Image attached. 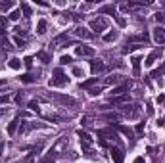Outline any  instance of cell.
Segmentation results:
<instances>
[{"mask_svg":"<svg viewBox=\"0 0 165 163\" xmlns=\"http://www.w3.org/2000/svg\"><path fill=\"white\" fill-rule=\"evenodd\" d=\"M98 12H100V16H104V14H109V16H115V6H113V4H108V6H102L100 10H98Z\"/></svg>","mask_w":165,"mask_h":163,"instance_id":"9a60e30c","label":"cell"},{"mask_svg":"<svg viewBox=\"0 0 165 163\" xmlns=\"http://www.w3.org/2000/svg\"><path fill=\"white\" fill-rule=\"evenodd\" d=\"M23 63L27 65V67H31V65H33V58H25V60H23Z\"/></svg>","mask_w":165,"mask_h":163,"instance_id":"7bdbcfd3","label":"cell"},{"mask_svg":"<svg viewBox=\"0 0 165 163\" xmlns=\"http://www.w3.org/2000/svg\"><path fill=\"white\" fill-rule=\"evenodd\" d=\"M129 100V96L127 94H123V96H115V98H112V104L115 106V104H125Z\"/></svg>","mask_w":165,"mask_h":163,"instance_id":"7402d4cb","label":"cell"},{"mask_svg":"<svg viewBox=\"0 0 165 163\" xmlns=\"http://www.w3.org/2000/svg\"><path fill=\"white\" fill-rule=\"evenodd\" d=\"M150 38L148 33H140V35H135V37H129L127 44H142V42H146Z\"/></svg>","mask_w":165,"mask_h":163,"instance_id":"52a82bcc","label":"cell"},{"mask_svg":"<svg viewBox=\"0 0 165 163\" xmlns=\"http://www.w3.org/2000/svg\"><path fill=\"white\" fill-rule=\"evenodd\" d=\"M2 84H6V79H0V86H2Z\"/></svg>","mask_w":165,"mask_h":163,"instance_id":"7dc6e473","label":"cell"},{"mask_svg":"<svg viewBox=\"0 0 165 163\" xmlns=\"http://www.w3.org/2000/svg\"><path fill=\"white\" fill-rule=\"evenodd\" d=\"M161 73H165V63H163V67H161Z\"/></svg>","mask_w":165,"mask_h":163,"instance_id":"c3c4849f","label":"cell"},{"mask_svg":"<svg viewBox=\"0 0 165 163\" xmlns=\"http://www.w3.org/2000/svg\"><path fill=\"white\" fill-rule=\"evenodd\" d=\"M156 21L158 23H165V14H156Z\"/></svg>","mask_w":165,"mask_h":163,"instance_id":"74e56055","label":"cell"},{"mask_svg":"<svg viewBox=\"0 0 165 163\" xmlns=\"http://www.w3.org/2000/svg\"><path fill=\"white\" fill-rule=\"evenodd\" d=\"M46 19H39V23H37V33H39V35H44V33H46Z\"/></svg>","mask_w":165,"mask_h":163,"instance_id":"e0dca14e","label":"cell"},{"mask_svg":"<svg viewBox=\"0 0 165 163\" xmlns=\"http://www.w3.org/2000/svg\"><path fill=\"white\" fill-rule=\"evenodd\" d=\"M159 56H161V50H154V52L150 54V56L146 58V61H144V63H146L148 67H150V65H154V63H156V60H158Z\"/></svg>","mask_w":165,"mask_h":163,"instance_id":"7c38bea8","label":"cell"},{"mask_svg":"<svg viewBox=\"0 0 165 163\" xmlns=\"http://www.w3.org/2000/svg\"><path fill=\"white\" fill-rule=\"evenodd\" d=\"M4 31H6V17L0 16V35H4Z\"/></svg>","mask_w":165,"mask_h":163,"instance_id":"f1b7e54d","label":"cell"},{"mask_svg":"<svg viewBox=\"0 0 165 163\" xmlns=\"http://www.w3.org/2000/svg\"><path fill=\"white\" fill-rule=\"evenodd\" d=\"M117 38H119V31H115V29L104 35V40H106V42H113V40H117Z\"/></svg>","mask_w":165,"mask_h":163,"instance_id":"2e32d148","label":"cell"},{"mask_svg":"<svg viewBox=\"0 0 165 163\" xmlns=\"http://www.w3.org/2000/svg\"><path fill=\"white\" fill-rule=\"evenodd\" d=\"M108 25H109V21H108L104 16H98V17H94V19L90 21V31H94V33H102V31L108 29Z\"/></svg>","mask_w":165,"mask_h":163,"instance_id":"6da1fadb","label":"cell"},{"mask_svg":"<svg viewBox=\"0 0 165 163\" xmlns=\"http://www.w3.org/2000/svg\"><path fill=\"white\" fill-rule=\"evenodd\" d=\"M144 44H125L123 46V54H129V52H135V50H138V48H142Z\"/></svg>","mask_w":165,"mask_h":163,"instance_id":"d6986e66","label":"cell"},{"mask_svg":"<svg viewBox=\"0 0 165 163\" xmlns=\"http://www.w3.org/2000/svg\"><path fill=\"white\" fill-rule=\"evenodd\" d=\"M10 8H14L12 0H4V2H0V10H10Z\"/></svg>","mask_w":165,"mask_h":163,"instance_id":"484cf974","label":"cell"},{"mask_svg":"<svg viewBox=\"0 0 165 163\" xmlns=\"http://www.w3.org/2000/svg\"><path fill=\"white\" fill-rule=\"evenodd\" d=\"M71 61H73L71 56H62V58H60V63H62V65H67V63H71Z\"/></svg>","mask_w":165,"mask_h":163,"instance_id":"836d02e7","label":"cell"},{"mask_svg":"<svg viewBox=\"0 0 165 163\" xmlns=\"http://www.w3.org/2000/svg\"><path fill=\"white\" fill-rule=\"evenodd\" d=\"M73 33H75V35L79 37V38H83V40H90V38L94 37V33H90L89 29H85L83 25H79V27H77V29H75Z\"/></svg>","mask_w":165,"mask_h":163,"instance_id":"8992f818","label":"cell"},{"mask_svg":"<svg viewBox=\"0 0 165 163\" xmlns=\"http://www.w3.org/2000/svg\"><path fill=\"white\" fill-rule=\"evenodd\" d=\"M10 100H12V96H10V94H2V96H0V104H8Z\"/></svg>","mask_w":165,"mask_h":163,"instance_id":"e575fe53","label":"cell"},{"mask_svg":"<svg viewBox=\"0 0 165 163\" xmlns=\"http://www.w3.org/2000/svg\"><path fill=\"white\" fill-rule=\"evenodd\" d=\"M17 125H19V119H14V121L8 125V134H16V130H17Z\"/></svg>","mask_w":165,"mask_h":163,"instance_id":"44dd1931","label":"cell"},{"mask_svg":"<svg viewBox=\"0 0 165 163\" xmlns=\"http://www.w3.org/2000/svg\"><path fill=\"white\" fill-rule=\"evenodd\" d=\"M154 40H156L158 44H165V27L163 25H158L154 29Z\"/></svg>","mask_w":165,"mask_h":163,"instance_id":"5b68a950","label":"cell"},{"mask_svg":"<svg viewBox=\"0 0 165 163\" xmlns=\"http://www.w3.org/2000/svg\"><path fill=\"white\" fill-rule=\"evenodd\" d=\"M19 17H21V12H19V10H14V12L10 14V19H12V21H17Z\"/></svg>","mask_w":165,"mask_h":163,"instance_id":"f546056e","label":"cell"},{"mask_svg":"<svg viewBox=\"0 0 165 163\" xmlns=\"http://www.w3.org/2000/svg\"><path fill=\"white\" fill-rule=\"evenodd\" d=\"M21 10H23V14H25V17H29L31 16V8L25 4V2H21Z\"/></svg>","mask_w":165,"mask_h":163,"instance_id":"d6a6232c","label":"cell"},{"mask_svg":"<svg viewBox=\"0 0 165 163\" xmlns=\"http://www.w3.org/2000/svg\"><path fill=\"white\" fill-rule=\"evenodd\" d=\"M100 90H102V88H89V92H90L92 96H98V94H100Z\"/></svg>","mask_w":165,"mask_h":163,"instance_id":"ab89813d","label":"cell"},{"mask_svg":"<svg viewBox=\"0 0 165 163\" xmlns=\"http://www.w3.org/2000/svg\"><path fill=\"white\" fill-rule=\"evenodd\" d=\"M123 113L129 115V117H136V115H138V106H135V104H133V106L125 104V106H123Z\"/></svg>","mask_w":165,"mask_h":163,"instance_id":"30bf717a","label":"cell"},{"mask_svg":"<svg viewBox=\"0 0 165 163\" xmlns=\"http://www.w3.org/2000/svg\"><path fill=\"white\" fill-rule=\"evenodd\" d=\"M54 75H56V77L50 79V83H48L50 86H65V84H69V77H67V75H63L62 69H56Z\"/></svg>","mask_w":165,"mask_h":163,"instance_id":"7a4b0ae2","label":"cell"},{"mask_svg":"<svg viewBox=\"0 0 165 163\" xmlns=\"http://www.w3.org/2000/svg\"><path fill=\"white\" fill-rule=\"evenodd\" d=\"M115 129L119 130V133H123L125 136H129L131 140H135V133H133V129H129V127H123V125H115Z\"/></svg>","mask_w":165,"mask_h":163,"instance_id":"4fadbf2b","label":"cell"},{"mask_svg":"<svg viewBox=\"0 0 165 163\" xmlns=\"http://www.w3.org/2000/svg\"><path fill=\"white\" fill-rule=\"evenodd\" d=\"M121 81H123V75H121V73H113V75H109V77L106 79V84H117Z\"/></svg>","mask_w":165,"mask_h":163,"instance_id":"5bb4252c","label":"cell"},{"mask_svg":"<svg viewBox=\"0 0 165 163\" xmlns=\"http://www.w3.org/2000/svg\"><path fill=\"white\" fill-rule=\"evenodd\" d=\"M4 150H6V144H4V142H0V156L4 154Z\"/></svg>","mask_w":165,"mask_h":163,"instance_id":"ee69618b","label":"cell"},{"mask_svg":"<svg viewBox=\"0 0 165 163\" xmlns=\"http://www.w3.org/2000/svg\"><path fill=\"white\" fill-rule=\"evenodd\" d=\"M73 75H75V77H85V73H83L81 67H73Z\"/></svg>","mask_w":165,"mask_h":163,"instance_id":"d590c367","label":"cell"},{"mask_svg":"<svg viewBox=\"0 0 165 163\" xmlns=\"http://www.w3.org/2000/svg\"><path fill=\"white\" fill-rule=\"evenodd\" d=\"M29 129H31V127H29V123L21 121V123H19V134H21V133H25V130H29Z\"/></svg>","mask_w":165,"mask_h":163,"instance_id":"1f68e13d","label":"cell"},{"mask_svg":"<svg viewBox=\"0 0 165 163\" xmlns=\"http://www.w3.org/2000/svg\"><path fill=\"white\" fill-rule=\"evenodd\" d=\"M0 44H2L4 48H12V44H10V42H8V38H6V35H0Z\"/></svg>","mask_w":165,"mask_h":163,"instance_id":"4316f807","label":"cell"},{"mask_svg":"<svg viewBox=\"0 0 165 163\" xmlns=\"http://www.w3.org/2000/svg\"><path fill=\"white\" fill-rule=\"evenodd\" d=\"M21 83H35V77H33L31 73H25V75H21Z\"/></svg>","mask_w":165,"mask_h":163,"instance_id":"d4e9b609","label":"cell"},{"mask_svg":"<svg viewBox=\"0 0 165 163\" xmlns=\"http://www.w3.org/2000/svg\"><path fill=\"white\" fill-rule=\"evenodd\" d=\"M29 107H31L33 111H39V104H37L35 100H33V102H29Z\"/></svg>","mask_w":165,"mask_h":163,"instance_id":"f35d334b","label":"cell"},{"mask_svg":"<svg viewBox=\"0 0 165 163\" xmlns=\"http://www.w3.org/2000/svg\"><path fill=\"white\" fill-rule=\"evenodd\" d=\"M159 75H161V69H156V71H152V77H154V79H159Z\"/></svg>","mask_w":165,"mask_h":163,"instance_id":"60d3db41","label":"cell"},{"mask_svg":"<svg viewBox=\"0 0 165 163\" xmlns=\"http://www.w3.org/2000/svg\"><path fill=\"white\" fill-rule=\"evenodd\" d=\"M37 58L42 60V63H50V61H52V56H50V54H46V52H39Z\"/></svg>","mask_w":165,"mask_h":163,"instance_id":"ffe728a7","label":"cell"},{"mask_svg":"<svg viewBox=\"0 0 165 163\" xmlns=\"http://www.w3.org/2000/svg\"><path fill=\"white\" fill-rule=\"evenodd\" d=\"M96 83H98V77H94V79H89V81L81 83V88H92V84H96Z\"/></svg>","mask_w":165,"mask_h":163,"instance_id":"603a6c76","label":"cell"},{"mask_svg":"<svg viewBox=\"0 0 165 163\" xmlns=\"http://www.w3.org/2000/svg\"><path fill=\"white\" fill-rule=\"evenodd\" d=\"M21 100H23V92H17V96H16V102H17V104H21Z\"/></svg>","mask_w":165,"mask_h":163,"instance_id":"b9f144b4","label":"cell"},{"mask_svg":"<svg viewBox=\"0 0 165 163\" xmlns=\"http://www.w3.org/2000/svg\"><path fill=\"white\" fill-rule=\"evenodd\" d=\"M113 19L117 21V25H119V27H125V25H127V21H125L123 17H121V16H117V14L113 16Z\"/></svg>","mask_w":165,"mask_h":163,"instance_id":"83f0119b","label":"cell"},{"mask_svg":"<svg viewBox=\"0 0 165 163\" xmlns=\"http://www.w3.org/2000/svg\"><path fill=\"white\" fill-rule=\"evenodd\" d=\"M90 69H92V73H94V75H98V73L106 71V63H104V61H100V60H92V61H90Z\"/></svg>","mask_w":165,"mask_h":163,"instance_id":"ba28073f","label":"cell"},{"mask_svg":"<svg viewBox=\"0 0 165 163\" xmlns=\"http://www.w3.org/2000/svg\"><path fill=\"white\" fill-rule=\"evenodd\" d=\"M6 113H8V107H2V110H0V117L6 115Z\"/></svg>","mask_w":165,"mask_h":163,"instance_id":"f6af8a7d","label":"cell"},{"mask_svg":"<svg viewBox=\"0 0 165 163\" xmlns=\"http://www.w3.org/2000/svg\"><path fill=\"white\" fill-rule=\"evenodd\" d=\"M109 156H112L113 163H123V161H125V154H123V150L117 148V146H112V148H109Z\"/></svg>","mask_w":165,"mask_h":163,"instance_id":"3957f363","label":"cell"},{"mask_svg":"<svg viewBox=\"0 0 165 163\" xmlns=\"http://www.w3.org/2000/svg\"><path fill=\"white\" fill-rule=\"evenodd\" d=\"M98 136H108V138H112V140H119L117 133L113 129H102V130H98Z\"/></svg>","mask_w":165,"mask_h":163,"instance_id":"8fae6325","label":"cell"},{"mask_svg":"<svg viewBox=\"0 0 165 163\" xmlns=\"http://www.w3.org/2000/svg\"><path fill=\"white\" fill-rule=\"evenodd\" d=\"M135 163H146V161H144V157H136V159H135Z\"/></svg>","mask_w":165,"mask_h":163,"instance_id":"bcb514c9","label":"cell"},{"mask_svg":"<svg viewBox=\"0 0 165 163\" xmlns=\"http://www.w3.org/2000/svg\"><path fill=\"white\" fill-rule=\"evenodd\" d=\"M75 52H77V56H83V58H92V56H94V48L83 46V44L75 46Z\"/></svg>","mask_w":165,"mask_h":163,"instance_id":"277c9868","label":"cell"},{"mask_svg":"<svg viewBox=\"0 0 165 163\" xmlns=\"http://www.w3.org/2000/svg\"><path fill=\"white\" fill-rule=\"evenodd\" d=\"M8 65H10L12 69H19V67H21V60H17V58H12V60L8 61Z\"/></svg>","mask_w":165,"mask_h":163,"instance_id":"cb8c5ba5","label":"cell"},{"mask_svg":"<svg viewBox=\"0 0 165 163\" xmlns=\"http://www.w3.org/2000/svg\"><path fill=\"white\" fill-rule=\"evenodd\" d=\"M14 42H16V44H17L19 48H23V46L27 44V42H25V38H21V37H16V38H14Z\"/></svg>","mask_w":165,"mask_h":163,"instance_id":"4dcf8cb0","label":"cell"},{"mask_svg":"<svg viewBox=\"0 0 165 163\" xmlns=\"http://www.w3.org/2000/svg\"><path fill=\"white\" fill-rule=\"evenodd\" d=\"M140 58L138 56H135L133 60H131V63H133V71H135V75H138V71H140Z\"/></svg>","mask_w":165,"mask_h":163,"instance_id":"ac0fdd59","label":"cell"},{"mask_svg":"<svg viewBox=\"0 0 165 163\" xmlns=\"http://www.w3.org/2000/svg\"><path fill=\"white\" fill-rule=\"evenodd\" d=\"M54 98H56L58 102L65 104V106H75V104H77V100H75V98H71V96H65V94H54Z\"/></svg>","mask_w":165,"mask_h":163,"instance_id":"9c48e42d","label":"cell"},{"mask_svg":"<svg viewBox=\"0 0 165 163\" xmlns=\"http://www.w3.org/2000/svg\"><path fill=\"white\" fill-rule=\"evenodd\" d=\"M135 130H136V134H138V136H142V133H144V123H138Z\"/></svg>","mask_w":165,"mask_h":163,"instance_id":"8d00e7d4","label":"cell"}]
</instances>
